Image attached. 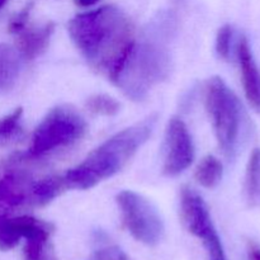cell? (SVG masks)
I'll use <instances>...</instances> for the list:
<instances>
[{"label": "cell", "instance_id": "12", "mask_svg": "<svg viewBox=\"0 0 260 260\" xmlns=\"http://www.w3.org/2000/svg\"><path fill=\"white\" fill-rule=\"evenodd\" d=\"M51 223L40 221V223L24 239V260H57L51 243Z\"/></svg>", "mask_w": 260, "mask_h": 260}, {"label": "cell", "instance_id": "5", "mask_svg": "<svg viewBox=\"0 0 260 260\" xmlns=\"http://www.w3.org/2000/svg\"><path fill=\"white\" fill-rule=\"evenodd\" d=\"M85 132V119L74 107H56L35 129L25 156L29 159L47 156L75 144Z\"/></svg>", "mask_w": 260, "mask_h": 260}, {"label": "cell", "instance_id": "17", "mask_svg": "<svg viewBox=\"0 0 260 260\" xmlns=\"http://www.w3.org/2000/svg\"><path fill=\"white\" fill-rule=\"evenodd\" d=\"M22 108H17L14 112L0 119V144H8L20 136L22 127Z\"/></svg>", "mask_w": 260, "mask_h": 260}, {"label": "cell", "instance_id": "11", "mask_svg": "<svg viewBox=\"0 0 260 260\" xmlns=\"http://www.w3.org/2000/svg\"><path fill=\"white\" fill-rule=\"evenodd\" d=\"M55 30L52 22L45 23L40 27H29V24L23 28L18 36V47L20 55L27 60H35L47 50L51 37Z\"/></svg>", "mask_w": 260, "mask_h": 260}, {"label": "cell", "instance_id": "19", "mask_svg": "<svg viewBox=\"0 0 260 260\" xmlns=\"http://www.w3.org/2000/svg\"><path fill=\"white\" fill-rule=\"evenodd\" d=\"M234 28L230 24L222 25L218 29L216 37V52L218 57L222 60H229L231 56V47H233Z\"/></svg>", "mask_w": 260, "mask_h": 260}, {"label": "cell", "instance_id": "22", "mask_svg": "<svg viewBox=\"0 0 260 260\" xmlns=\"http://www.w3.org/2000/svg\"><path fill=\"white\" fill-rule=\"evenodd\" d=\"M76 4L80 5V7H91V5L96 4L99 0H75Z\"/></svg>", "mask_w": 260, "mask_h": 260}, {"label": "cell", "instance_id": "23", "mask_svg": "<svg viewBox=\"0 0 260 260\" xmlns=\"http://www.w3.org/2000/svg\"><path fill=\"white\" fill-rule=\"evenodd\" d=\"M249 255H250V260H260V249L251 248Z\"/></svg>", "mask_w": 260, "mask_h": 260}, {"label": "cell", "instance_id": "18", "mask_svg": "<svg viewBox=\"0 0 260 260\" xmlns=\"http://www.w3.org/2000/svg\"><path fill=\"white\" fill-rule=\"evenodd\" d=\"M86 107L89 111L101 116H114L119 112L121 104L112 96L107 94H96L90 96L86 102Z\"/></svg>", "mask_w": 260, "mask_h": 260}, {"label": "cell", "instance_id": "13", "mask_svg": "<svg viewBox=\"0 0 260 260\" xmlns=\"http://www.w3.org/2000/svg\"><path fill=\"white\" fill-rule=\"evenodd\" d=\"M32 216H5L0 217V249L9 250L17 246L40 223Z\"/></svg>", "mask_w": 260, "mask_h": 260}, {"label": "cell", "instance_id": "24", "mask_svg": "<svg viewBox=\"0 0 260 260\" xmlns=\"http://www.w3.org/2000/svg\"><path fill=\"white\" fill-rule=\"evenodd\" d=\"M5 2H7V0H0V8L5 4Z\"/></svg>", "mask_w": 260, "mask_h": 260}, {"label": "cell", "instance_id": "16", "mask_svg": "<svg viewBox=\"0 0 260 260\" xmlns=\"http://www.w3.org/2000/svg\"><path fill=\"white\" fill-rule=\"evenodd\" d=\"M223 167L217 157L208 155L196 169V180L205 188H215L222 179Z\"/></svg>", "mask_w": 260, "mask_h": 260}, {"label": "cell", "instance_id": "2", "mask_svg": "<svg viewBox=\"0 0 260 260\" xmlns=\"http://www.w3.org/2000/svg\"><path fill=\"white\" fill-rule=\"evenodd\" d=\"M156 116L118 132L86 156L81 164L61 175L65 190H85L121 172L154 131Z\"/></svg>", "mask_w": 260, "mask_h": 260}, {"label": "cell", "instance_id": "15", "mask_svg": "<svg viewBox=\"0 0 260 260\" xmlns=\"http://www.w3.org/2000/svg\"><path fill=\"white\" fill-rule=\"evenodd\" d=\"M244 194L249 206H260V149H255L250 155L246 167Z\"/></svg>", "mask_w": 260, "mask_h": 260}, {"label": "cell", "instance_id": "4", "mask_svg": "<svg viewBox=\"0 0 260 260\" xmlns=\"http://www.w3.org/2000/svg\"><path fill=\"white\" fill-rule=\"evenodd\" d=\"M205 104L218 146L225 156L234 157L244 128V111L236 94L218 76L211 78L205 86Z\"/></svg>", "mask_w": 260, "mask_h": 260}, {"label": "cell", "instance_id": "10", "mask_svg": "<svg viewBox=\"0 0 260 260\" xmlns=\"http://www.w3.org/2000/svg\"><path fill=\"white\" fill-rule=\"evenodd\" d=\"M236 51L245 96L254 111L260 114V70L254 60L249 41L245 37L239 40Z\"/></svg>", "mask_w": 260, "mask_h": 260}, {"label": "cell", "instance_id": "7", "mask_svg": "<svg viewBox=\"0 0 260 260\" xmlns=\"http://www.w3.org/2000/svg\"><path fill=\"white\" fill-rule=\"evenodd\" d=\"M179 206L183 223L190 234L202 240L208 260H229L203 198L196 190L184 187Z\"/></svg>", "mask_w": 260, "mask_h": 260}, {"label": "cell", "instance_id": "14", "mask_svg": "<svg viewBox=\"0 0 260 260\" xmlns=\"http://www.w3.org/2000/svg\"><path fill=\"white\" fill-rule=\"evenodd\" d=\"M20 71L19 53L10 46L0 43V91L12 88Z\"/></svg>", "mask_w": 260, "mask_h": 260}, {"label": "cell", "instance_id": "3", "mask_svg": "<svg viewBox=\"0 0 260 260\" xmlns=\"http://www.w3.org/2000/svg\"><path fill=\"white\" fill-rule=\"evenodd\" d=\"M161 24L151 28L135 41L126 61L113 83L132 101H141L152 88L168 78L170 51Z\"/></svg>", "mask_w": 260, "mask_h": 260}, {"label": "cell", "instance_id": "8", "mask_svg": "<svg viewBox=\"0 0 260 260\" xmlns=\"http://www.w3.org/2000/svg\"><path fill=\"white\" fill-rule=\"evenodd\" d=\"M194 147L188 127L180 118H172L168 123L162 146V173L175 177L184 172L193 161Z\"/></svg>", "mask_w": 260, "mask_h": 260}, {"label": "cell", "instance_id": "1", "mask_svg": "<svg viewBox=\"0 0 260 260\" xmlns=\"http://www.w3.org/2000/svg\"><path fill=\"white\" fill-rule=\"evenodd\" d=\"M69 33L89 65L112 83L136 41L129 18L113 5L74 17L69 23Z\"/></svg>", "mask_w": 260, "mask_h": 260}, {"label": "cell", "instance_id": "20", "mask_svg": "<svg viewBox=\"0 0 260 260\" xmlns=\"http://www.w3.org/2000/svg\"><path fill=\"white\" fill-rule=\"evenodd\" d=\"M93 260H127V256L116 245H104L95 251Z\"/></svg>", "mask_w": 260, "mask_h": 260}, {"label": "cell", "instance_id": "6", "mask_svg": "<svg viewBox=\"0 0 260 260\" xmlns=\"http://www.w3.org/2000/svg\"><path fill=\"white\" fill-rule=\"evenodd\" d=\"M122 221L128 233L145 245H156L164 234V225L156 208L141 194L123 190L117 196Z\"/></svg>", "mask_w": 260, "mask_h": 260}, {"label": "cell", "instance_id": "9", "mask_svg": "<svg viewBox=\"0 0 260 260\" xmlns=\"http://www.w3.org/2000/svg\"><path fill=\"white\" fill-rule=\"evenodd\" d=\"M33 184L25 175L10 172L0 177V217L12 216L17 210L35 203Z\"/></svg>", "mask_w": 260, "mask_h": 260}, {"label": "cell", "instance_id": "21", "mask_svg": "<svg viewBox=\"0 0 260 260\" xmlns=\"http://www.w3.org/2000/svg\"><path fill=\"white\" fill-rule=\"evenodd\" d=\"M32 7H33L32 4H28L24 9L20 10V12L18 13L12 20H10L9 23L10 33L17 35V33L20 32L23 28L27 27L28 23H29V15H30V12H32Z\"/></svg>", "mask_w": 260, "mask_h": 260}]
</instances>
